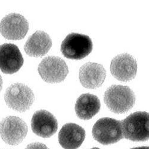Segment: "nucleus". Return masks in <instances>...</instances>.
<instances>
[{"label":"nucleus","instance_id":"nucleus-11","mask_svg":"<svg viewBox=\"0 0 149 149\" xmlns=\"http://www.w3.org/2000/svg\"><path fill=\"white\" fill-rule=\"evenodd\" d=\"M31 128L34 134L42 138H49L57 131L58 122L55 116L48 111L40 110L33 115Z\"/></svg>","mask_w":149,"mask_h":149},{"label":"nucleus","instance_id":"nucleus-12","mask_svg":"<svg viewBox=\"0 0 149 149\" xmlns=\"http://www.w3.org/2000/svg\"><path fill=\"white\" fill-rule=\"evenodd\" d=\"M106 77V72L100 64L88 62L79 69V81L81 85L86 88H99L104 82Z\"/></svg>","mask_w":149,"mask_h":149},{"label":"nucleus","instance_id":"nucleus-17","mask_svg":"<svg viewBox=\"0 0 149 149\" xmlns=\"http://www.w3.org/2000/svg\"><path fill=\"white\" fill-rule=\"evenodd\" d=\"M131 149H149V147L147 146H143V147H134Z\"/></svg>","mask_w":149,"mask_h":149},{"label":"nucleus","instance_id":"nucleus-14","mask_svg":"<svg viewBox=\"0 0 149 149\" xmlns=\"http://www.w3.org/2000/svg\"><path fill=\"white\" fill-rule=\"evenodd\" d=\"M52 47V40L49 35L42 31H37L29 37L24 46V50L31 57H42Z\"/></svg>","mask_w":149,"mask_h":149},{"label":"nucleus","instance_id":"nucleus-9","mask_svg":"<svg viewBox=\"0 0 149 149\" xmlns=\"http://www.w3.org/2000/svg\"><path fill=\"white\" fill-rule=\"evenodd\" d=\"M110 72L116 79L127 82L133 79L137 72V62L130 54H119L111 61Z\"/></svg>","mask_w":149,"mask_h":149},{"label":"nucleus","instance_id":"nucleus-13","mask_svg":"<svg viewBox=\"0 0 149 149\" xmlns=\"http://www.w3.org/2000/svg\"><path fill=\"white\" fill-rule=\"evenodd\" d=\"M85 138L84 129L73 123L64 125L58 136V143L64 149H77L82 145Z\"/></svg>","mask_w":149,"mask_h":149},{"label":"nucleus","instance_id":"nucleus-3","mask_svg":"<svg viewBox=\"0 0 149 149\" xmlns=\"http://www.w3.org/2000/svg\"><path fill=\"white\" fill-rule=\"evenodd\" d=\"M93 42L87 35L71 33L62 41L60 50L63 56L72 60H81L93 50Z\"/></svg>","mask_w":149,"mask_h":149},{"label":"nucleus","instance_id":"nucleus-10","mask_svg":"<svg viewBox=\"0 0 149 149\" xmlns=\"http://www.w3.org/2000/svg\"><path fill=\"white\" fill-rule=\"evenodd\" d=\"M24 60L19 48L13 44H4L0 47V69L6 74L18 72Z\"/></svg>","mask_w":149,"mask_h":149},{"label":"nucleus","instance_id":"nucleus-8","mask_svg":"<svg viewBox=\"0 0 149 149\" xmlns=\"http://www.w3.org/2000/svg\"><path fill=\"white\" fill-rule=\"evenodd\" d=\"M0 30L3 37L9 40H20L24 38L29 30V23L23 16L11 13L1 21Z\"/></svg>","mask_w":149,"mask_h":149},{"label":"nucleus","instance_id":"nucleus-5","mask_svg":"<svg viewBox=\"0 0 149 149\" xmlns=\"http://www.w3.org/2000/svg\"><path fill=\"white\" fill-rule=\"evenodd\" d=\"M4 100L9 108L19 112H24L32 105L35 95L28 86L22 83H15L7 88Z\"/></svg>","mask_w":149,"mask_h":149},{"label":"nucleus","instance_id":"nucleus-18","mask_svg":"<svg viewBox=\"0 0 149 149\" xmlns=\"http://www.w3.org/2000/svg\"><path fill=\"white\" fill-rule=\"evenodd\" d=\"M91 149H100V148H97V147H94V148H91Z\"/></svg>","mask_w":149,"mask_h":149},{"label":"nucleus","instance_id":"nucleus-6","mask_svg":"<svg viewBox=\"0 0 149 149\" xmlns=\"http://www.w3.org/2000/svg\"><path fill=\"white\" fill-rule=\"evenodd\" d=\"M38 71L41 78L47 83L57 84L63 81L69 73L65 61L56 56H48L42 60Z\"/></svg>","mask_w":149,"mask_h":149},{"label":"nucleus","instance_id":"nucleus-15","mask_svg":"<svg viewBox=\"0 0 149 149\" xmlns=\"http://www.w3.org/2000/svg\"><path fill=\"white\" fill-rule=\"evenodd\" d=\"M99 98L91 94H83L77 99L74 110L77 116L82 120H89L97 114L100 110Z\"/></svg>","mask_w":149,"mask_h":149},{"label":"nucleus","instance_id":"nucleus-16","mask_svg":"<svg viewBox=\"0 0 149 149\" xmlns=\"http://www.w3.org/2000/svg\"><path fill=\"white\" fill-rule=\"evenodd\" d=\"M25 149H49L47 146L41 143H33L28 144Z\"/></svg>","mask_w":149,"mask_h":149},{"label":"nucleus","instance_id":"nucleus-2","mask_svg":"<svg viewBox=\"0 0 149 149\" xmlns=\"http://www.w3.org/2000/svg\"><path fill=\"white\" fill-rule=\"evenodd\" d=\"M122 122L123 138L132 141H146L149 140V113L136 111Z\"/></svg>","mask_w":149,"mask_h":149},{"label":"nucleus","instance_id":"nucleus-4","mask_svg":"<svg viewBox=\"0 0 149 149\" xmlns=\"http://www.w3.org/2000/svg\"><path fill=\"white\" fill-rule=\"evenodd\" d=\"M92 134L93 138L103 145L118 143L123 139L122 122L110 118H101L94 125Z\"/></svg>","mask_w":149,"mask_h":149},{"label":"nucleus","instance_id":"nucleus-7","mask_svg":"<svg viewBox=\"0 0 149 149\" xmlns=\"http://www.w3.org/2000/svg\"><path fill=\"white\" fill-rule=\"evenodd\" d=\"M28 130L25 122L17 116H8L1 123V137L9 145L17 146L21 143L26 137Z\"/></svg>","mask_w":149,"mask_h":149},{"label":"nucleus","instance_id":"nucleus-1","mask_svg":"<svg viewBox=\"0 0 149 149\" xmlns=\"http://www.w3.org/2000/svg\"><path fill=\"white\" fill-rule=\"evenodd\" d=\"M104 102L112 112L122 114L133 107L135 103V95L127 86L113 85L105 91Z\"/></svg>","mask_w":149,"mask_h":149}]
</instances>
